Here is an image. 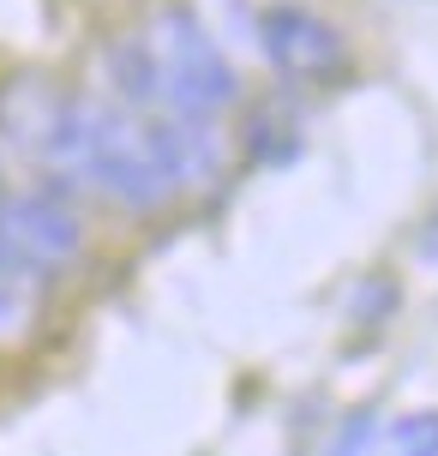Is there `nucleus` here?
Here are the masks:
<instances>
[{
  "label": "nucleus",
  "instance_id": "4",
  "mask_svg": "<svg viewBox=\"0 0 438 456\" xmlns=\"http://www.w3.org/2000/svg\"><path fill=\"white\" fill-rule=\"evenodd\" d=\"M264 54H271V67L288 72V78H324V72L343 67V30L337 24H324L319 12H306V6H277V12H264Z\"/></svg>",
  "mask_w": 438,
  "mask_h": 456
},
{
  "label": "nucleus",
  "instance_id": "1",
  "mask_svg": "<svg viewBox=\"0 0 438 456\" xmlns=\"http://www.w3.org/2000/svg\"><path fill=\"white\" fill-rule=\"evenodd\" d=\"M43 162L67 181L102 186L126 210H162L174 199V181H168V162H162L150 126H139L126 109H109V102H67L61 126L43 144Z\"/></svg>",
  "mask_w": 438,
  "mask_h": 456
},
{
  "label": "nucleus",
  "instance_id": "8",
  "mask_svg": "<svg viewBox=\"0 0 438 456\" xmlns=\"http://www.w3.org/2000/svg\"><path fill=\"white\" fill-rule=\"evenodd\" d=\"M109 67H115V85H120V96H126L133 109H150V102H157L150 61H144V43H139V37H133V43H120V48H109Z\"/></svg>",
  "mask_w": 438,
  "mask_h": 456
},
{
  "label": "nucleus",
  "instance_id": "7",
  "mask_svg": "<svg viewBox=\"0 0 438 456\" xmlns=\"http://www.w3.org/2000/svg\"><path fill=\"white\" fill-rule=\"evenodd\" d=\"M36 306H43V276L12 265L0 252V337H24L30 319H36Z\"/></svg>",
  "mask_w": 438,
  "mask_h": 456
},
{
  "label": "nucleus",
  "instance_id": "6",
  "mask_svg": "<svg viewBox=\"0 0 438 456\" xmlns=\"http://www.w3.org/2000/svg\"><path fill=\"white\" fill-rule=\"evenodd\" d=\"M61 114H67V96H54L43 78H12L6 96H0V133L43 157V144L61 126Z\"/></svg>",
  "mask_w": 438,
  "mask_h": 456
},
{
  "label": "nucleus",
  "instance_id": "5",
  "mask_svg": "<svg viewBox=\"0 0 438 456\" xmlns=\"http://www.w3.org/2000/svg\"><path fill=\"white\" fill-rule=\"evenodd\" d=\"M150 138H157L174 186H216L229 168V138L216 133L210 114H168Z\"/></svg>",
  "mask_w": 438,
  "mask_h": 456
},
{
  "label": "nucleus",
  "instance_id": "2",
  "mask_svg": "<svg viewBox=\"0 0 438 456\" xmlns=\"http://www.w3.org/2000/svg\"><path fill=\"white\" fill-rule=\"evenodd\" d=\"M139 43H144V61H150L157 102L168 114H216L240 96V78H234L229 54L216 48V37L186 6L157 12V24L144 30Z\"/></svg>",
  "mask_w": 438,
  "mask_h": 456
},
{
  "label": "nucleus",
  "instance_id": "9",
  "mask_svg": "<svg viewBox=\"0 0 438 456\" xmlns=\"http://www.w3.org/2000/svg\"><path fill=\"white\" fill-rule=\"evenodd\" d=\"M385 456H438V414H402L385 438Z\"/></svg>",
  "mask_w": 438,
  "mask_h": 456
},
{
  "label": "nucleus",
  "instance_id": "10",
  "mask_svg": "<svg viewBox=\"0 0 438 456\" xmlns=\"http://www.w3.org/2000/svg\"><path fill=\"white\" fill-rule=\"evenodd\" d=\"M367 438H372V427H367V414H361V420H354V427H348V433H343V444H337V451H330V456H354V451H361V444H367Z\"/></svg>",
  "mask_w": 438,
  "mask_h": 456
},
{
  "label": "nucleus",
  "instance_id": "3",
  "mask_svg": "<svg viewBox=\"0 0 438 456\" xmlns=\"http://www.w3.org/2000/svg\"><path fill=\"white\" fill-rule=\"evenodd\" d=\"M0 252L24 271L48 276L67 271L85 252V228L54 192H12V199H0Z\"/></svg>",
  "mask_w": 438,
  "mask_h": 456
}]
</instances>
